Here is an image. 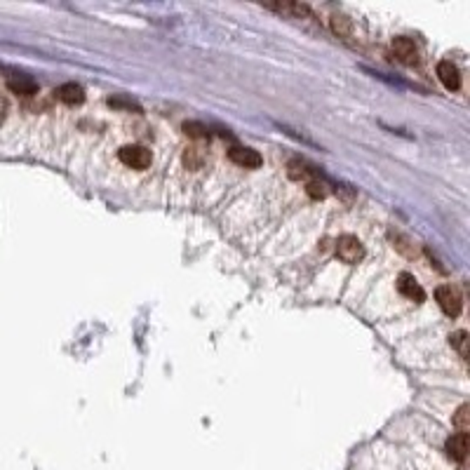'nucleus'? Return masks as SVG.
Instances as JSON below:
<instances>
[{
	"mask_svg": "<svg viewBox=\"0 0 470 470\" xmlns=\"http://www.w3.org/2000/svg\"><path fill=\"white\" fill-rule=\"evenodd\" d=\"M435 299H438L440 308L449 315V318H456V315H461V308H463L461 294L456 292L452 285H440L438 290H435Z\"/></svg>",
	"mask_w": 470,
	"mask_h": 470,
	"instance_id": "obj_2",
	"label": "nucleus"
},
{
	"mask_svg": "<svg viewBox=\"0 0 470 470\" xmlns=\"http://www.w3.org/2000/svg\"><path fill=\"white\" fill-rule=\"evenodd\" d=\"M332 29L337 33L339 38H351L353 36V24L351 19L344 17V15H334L332 17Z\"/></svg>",
	"mask_w": 470,
	"mask_h": 470,
	"instance_id": "obj_11",
	"label": "nucleus"
},
{
	"mask_svg": "<svg viewBox=\"0 0 470 470\" xmlns=\"http://www.w3.org/2000/svg\"><path fill=\"white\" fill-rule=\"evenodd\" d=\"M337 254L346 264H358V261L365 257V247H362V243L355 235H341L337 240Z\"/></svg>",
	"mask_w": 470,
	"mask_h": 470,
	"instance_id": "obj_3",
	"label": "nucleus"
},
{
	"mask_svg": "<svg viewBox=\"0 0 470 470\" xmlns=\"http://www.w3.org/2000/svg\"><path fill=\"white\" fill-rule=\"evenodd\" d=\"M118 158H120V163L127 165V167H132V170H146V167L151 165V160H153L151 151L144 149V146H137V144L123 146V149L118 151Z\"/></svg>",
	"mask_w": 470,
	"mask_h": 470,
	"instance_id": "obj_1",
	"label": "nucleus"
},
{
	"mask_svg": "<svg viewBox=\"0 0 470 470\" xmlns=\"http://www.w3.org/2000/svg\"><path fill=\"white\" fill-rule=\"evenodd\" d=\"M391 50H393V55H395V59H398L400 64H405V66H416V64H419V50H416L414 40L395 38L391 43Z\"/></svg>",
	"mask_w": 470,
	"mask_h": 470,
	"instance_id": "obj_4",
	"label": "nucleus"
},
{
	"mask_svg": "<svg viewBox=\"0 0 470 470\" xmlns=\"http://www.w3.org/2000/svg\"><path fill=\"white\" fill-rule=\"evenodd\" d=\"M184 132L188 134V137H193V139H205L207 137V130L203 125H198V123H186Z\"/></svg>",
	"mask_w": 470,
	"mask_h": 470,
	"instance_id": "obj_15",
	"label": "nucleus"
},
{
	"mask_svg": "<svg viewBox=\"0 0 470 470\" xmlns=\"http://www.w3.org/2000/svg\"><path fill=\"white\" fill-rule=\"evenodd\" d=\"M8 87L15 94H22V97H33L38 92V83L29 76H15L8 80Z\"/></svg>",
	"mask_w": 470,
	"mask_h": 470,
	"instance_id": "obj_10",
	"label": "nucleus"
},
{
	"mask_svg": "<svg viewBox=\"0 0 470 470\" xmlns=\"http://www.w3.org/2000/svg\"><path fill=\"white\" fill-rule=\"evenodd\" d=\"M438 78L442 80V85H445L447 90H459L461 87V73L456 69V64L447 62V59L438 64Z\"/></svg>",
	"mask_w": 470,
	"mask_h": 470,
	"instance_id": "obj_7",
	"label": "nucleus"
},
{
	"mask_svg": "<svg viewBox=\"0 0 470 470\" xmlns=\"http://www.w3.org/2000/svg\"><path fill=\"white\" fill-rule=\"evenodd\" d=\"M447 454L449 459L463 463L468 456V433H456L447 440Z\"/></svg>",
	"mask_w": 470,
	"mask_h": 470,
	"instance_id": "obj_8",
	"label": "nucleus"
},
{
	"mask_svg": "<svg viewBox=\"0 0 470 470\" xmlns=\"http://www.w3.org/2000/svg\"><path fill=\"white\" fill-rule=\"evenodd\" d=\"M454 426L459 428V433H466L470 428V407L468 405H461L459 409H456L454 414Z\"/></svg>",
	"mask_w": 470,
	"mask_h": 470,
	"instance_id": "obj_13",
	"label": "nucleus"
},
{
	"mask_svg": "<svg viewBox=\"0 0 470 470\" xmlns=\"http://www.w3.org/2000/svg\"><path fill=\"white\" fill-rule=\"evenodd\" d=\"M398 292L402 294V297H407L409 301H414V304L426 301V292H423V287L416 282L414 275H409V273H402L398 278Z\"/></svg>",
	"mask_w": 470,
	"mask_h": 470,
	"instance_id": "obj_6",
	"label": "nucleus"
},
{
	"mask_svg": "<svg viewBox=\"0 0 470 470\" xmlns=\"http://www.w3.org/2000/svg\"><path fill=\"white\" fill-rule=\"evenodd\" d=\"M306 191H308V196L311 198L320 200V198L327 196V184L325 181H320V177H315L311 181H306Z\"/></svg>",
	"mask_w": 470,
	"mask_h": 470,
	"instance_id": "obj_14",
	"label": "nucleus"
},
{
	"mask_svg": "<svg viewBox=\"0 0 470 470\" xmlns=\"http://www.w3.org/2000/svg\"><path fill=\"white\" fill-rule=\"evenodd\" d=\"M228 158H231V163L245 167V170H254V167H261V163H264V158L254 149H247V146H233L228 151Z\"/></svg>",
	"mask_w": 470,
	"mask_h": 470,
	"instance_id": "obj_5",
	"label": "nucleus"
},
{
	"mask_svg": "<svg viewBox=\"0 0 470 470\" xmlns=\"http://www.w3.org/2000/svg\"><path fill=\"white\" fill-rule=\"evenodd\" d=\"M449 344H452V348H456V353H459L461 358H468V332L466 329L454 332L452 337H449Z\"/></svg>",
	"mask_w": 470,
	"mask_h": 470,
	"instance_id": "obj_12",
	"label": "nucleus"
},
{
	"mask_svg": "<svg viewBox=\"0 0 470 470\" xmlns=\"http://www.w3.org/2000/svg\"><path fill=\"white\" fill-rule=\"evenodd\" d=\"M55 94H57L59 102H64V104H69V106L83 104V99H85V90L80 85H76V83H66L62 87H57Z\"/></svg>",
	"mask_w": 470,
	"mask_h": 470,
	"instance_id": "obj_9",
	"label": "nucleus"
}]
</instances>
